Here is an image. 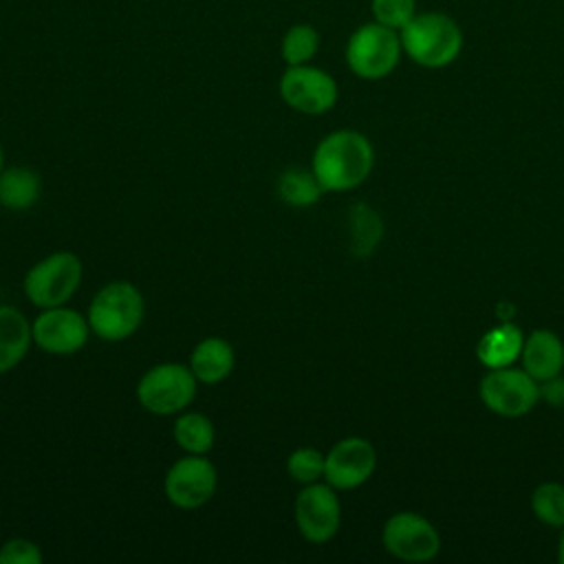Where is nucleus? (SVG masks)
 Listing matches in <instances>:
<instances>
[{
  "instance_id": "f257e3e1",
  "label": "nucleus",
  "mask_w": 564,
  "mask_h": 564,
  "mask_svg": "<svg viewBox=\"0 0 564 564\" xmlns=\"http://www.w3.org/2000/svg\"><path fill=\"white\" fill-rule=\"evenodd\" d=\"M375 165V150L359 130L341 128L319 139L313 150L311 170L324 192H348L361 185Z\"/></svg>"
},
{
  "instance_id": "f03ea898",
  "label": "nucleus",
  "mask_w": 564,
  "mask_h": 564,
  "mask_svg": "<svg viewBox=\"0 0 564 564\" xmlns=\"http://www.w3.org/2000/svg\"><path fill=\"white\" fill-rule=\"evenodd\" d=\"M403 53L423 68H445L463 51L465 35L460 24L445 11H419L401 31Z\"/></svg>"
},
{
  "instance_id": "7ed1b4c3",
  "label": "nucleus",
  "mask_w": 564,
  "mask_h": 564,
  "mask_svg": "<svg viewBox=\"0 0 564 564\" xmlns=\"http://www.w3.org/2000/svg\"><path fill=\"white\" fill-rule=\"evenodd\" d=\"M88 324L93 335L104 341H123L132 337L145 317V300L139 286L128 280L106 282L88 304Z\"/></svg>"
},
{
  "instance_id": "20e7f679",
  "label": "nucleus",
  "mask_w": 564,
  "mask_h": 564,
  "mask_svg": "<svg viewBox=\"0 0 564 564\" xmlns=\"http://www.w3.org/2000/svg\"><path fill=\"white\" fill-rule=\"evenodd\" d=\"M403 46L399 31L375 20L359 24L346 40L344 59L352 75L366 82L388 77L401 62Z\"/></svg>"
},
{
  "instance_id": "39448f33",
  "label": "nucleus",
  "mask_w": 564,
  "mask_h": 564,
  "mask_svg": "<svg viewBox=\"0 0 564 564\" xmlns=\"http://www.w3.org/2000/svg\"><path fill=\"white\" fill-rule=\"evenodd\" d=\"M198 390L192 368L181 361H161L150 366L137 381V401L156 416H170L187 410Z\"/></svg>"
},
{
  "instance_id": "423d86ee",
  "label": "nucleus",
  "mask_w": 564,
  "mask_h": 564,
  "mask_svg": "<svg viewBox=\"0 0 564 564\" xmlns=\"http://www.w3.org/2000/svg\"><path fill=\"white\" fill-rule=\"evenodd\" d=\"M84 278V264L73 251H53L37 260L24 275L26 300L37 308L68 304Z\"/></svg>"
},
{
  "instance_id": "0eeeda50",
  "label": "nucleus",
  "mask_w": 564,
  "mask_h": 564,
  "mask_svg": "<svg viewBox=\"0 0 564 564\" xmlns=\"http://www.w3.org/2000/svg\"><path fill=\"white\" fill-rule=\"evenodd\" d=\"M280 99L295 112L324 115L333 110L339 97V86L330 73L313 64L286 66L278 82Z\"/></svg>"
},
{
  "instance_id": "6e6552de",
  "label": "nucleus",
  "mask_w": 564,
  "mask_h": 564,
  "mask_svg": "<svg viewBox=\"0 0 564 564\" xmlns=\"http://www.w3.org/2000/svg\"><path fill=\"white\" fill-rule=\"evenodd\" d=\"M218 489L216 465L207 454H185L174 460L163 478V494L176 509L194 511L207 505Z\"/></svg>"
},
{
  "instance_id": "1a4fd4ad",
  "label": "nucleus",
  "mask_w": 564,
  "mask_h": 564,
  "mask_svg": "<svg viewBox=\"0 0 564 564\" xmlns=\"http://www.w3.org/2000/svg\"><path fill=\"white\" fill-rule=\"evenodd\" d=\"M293 518L300 535L306 542L324 544L335 538L341 524V502L337 489L326 480L302 485L295 496Z\"/></svg>"
},
{
  "instance_id": "9d476101",
  "label": "nucleus",
  "mask_w": 564,
  "mask_h": 564,
  "mask_svg": "<svg viewBox=\"0 0 564 564\" xmlns=\"http://www.w3.org/2000/svg\"><path fill=\"white\" fill-rule=\"evenodd\" d=\"M478 392L487 410L511 419L531 412L540 399L538 381L524 368L516 370L511 366L491 368L480 379Z\"/></svg>"
},
{
  "instance_id": "9b49d317",
  "label": "nucleus",
  "mask_w": 564,
  "mask_h": 564,
  "mask_svg": "<svg viewBox=\"0 0 564 564\" xmlns=\"http://www.w3.org/2000/svg\"><path fill=\"white\" fill-rule=\"evenodd\" d=\"M31 330L33 344L40 350L57 357L79 352L93 333L88 317L68 304L40 308L37 317L31 322Z\"/></svg>"
},
{
  "instance_id": "f8f14e48",
  "label": "nucleus",
  "mask_w": 564,
  "mask_h": 564,
  "mask_svg": "<svg viewBox=\"0 0 564 564\" xmlns=\"http://www.w3.org/2000/svg\"><path fill=\"white\" fill-rule=\"evenodd\" d=\"M383 549L403 562H430L441 551L436 527L414 511L390 516L381 529Z\"/></svg>"
},
{
  "instance_id": "ddd939ff",
  "label": "nucleus",
  "mask_w": 564,
  "mask_h": 564,
  "mask_svg": "<svg viewBox=\"0 0 564 564\" xmlns=\"http://www.w3.org/2000/svg\"><path fill=\"white\" fill-rule=\"evenodd\" d=\"M377 467V452L370 441L361 436H346L326 452L324 480L337 491L361 487Z\"/></svg>"
},
{
  "instance_id": "4468645a",
  "label": "nucleus",
  "mask_w": 564,
  "mask_h": 564,
  "mask_svg": "<svg viewBox=\"0 0 564 564\" xmlns=\"http://www.w3.org/2000/svg\"><path fill=\"white\" fill-rule=\"evenodd\" d=\"M187 366L192 368L198 383L214 386L225 381L236 368V350L234 346L218 335L203 337L189 352Z\"/></svg>"
},
{
  "instance_id": "2eb2a0df",
  "label": "nucleus",
  "mask_w": 564,
  "mask_h": 564,
  "mask_svg": "<svg viewBox=\"0 0 564 564\" xmlns=\"http://www.w3.org/2000/svg\"><path fill=\"white\" fill-rule=\"evenodd\" d=\"M520 357L522 368L535 381H546L560 375L564 368V344L553 330L538 328L524 339Z\"/></svg>"
},
{
  "instance_id": "dca6fc26",
  "label": "nucleus",
  "mask_w": 564,
  "mask_h": 564,
  "mask_svg": "<svg viewBox=\"0 0 564 564\" xmlns=\"http://www.w3.org/2000/svg\"><path fill=\"white\" fill-rule=\"evenodd\" d=\"M33 346V330L26 315L9 304H0V377L11 372Z\"/></svg>"
},
{
  "instance_id": "f3484780",
  "label": "nucleus",
  "mask_w": 564,
  "mask_h": 564,
  "mask_svg": "<svg viewBox=\"0 0 564 564\" xmlns=\"http://www.w3.org/2000/svg\"><path fill=\"white\" fill-rule=\"evenodd\" d=\"M524 346V335L522 330L511 324V322H502L494 328H489L480 341L476 344V357L485 368H505L511 366Z\"/></svg>"
},
{
  "instance_id": "a211bd4d",
  "label": "nucleus",
  "mask_w": 564,
  "mask_h": 564,
  "mask_svg": "<svg viewBox=\"0 0 564 564\" xmlns=\"http://www.w3.org/2000/svg\"><path fill=\"white\" fill-rule=\"evenodd\" d=\"M42 196V176L29 165H4L0 172V200L4 209H31Z\"/></svg>"
},
{
  "instance_id": "6ab92c4d",
  "label": "nucleus",
  "mask_w": 564,
  "mask_h": 564,
  "mask_svg": "<svg viewBox=\"0 0 564 564\" xmlns=\"http://www.w3.org/2000/svg\"><path fill=\"white\" fill-rule=\"evenodd\" d=\"M172 436L185 454H209L216 443V427L207 414L183 410L174 421Z\"/></svg>"
},
{
  "instance_id": "aec40b11",
  "label": "nucleus",
  "mask_w": 564,
  "mask_h": 564,
  "mask_svg": "<svg viewBox=\"0 0 564 564\" xmlns=\"http://www.w3.org/2000/svg\"><path fill=\"white\" fill-rule=\"evenodd\" d=\"M383 238V223L368 203H355L348 209V249L352 256H370Z\"/></svg>"
},
{
  "instance_id": "412c9836",
  "label": "nucleus",
  "mask_w": 564,
  "mask_h": 564,
  "mask_svg": "<svg viewBox=\"0 0 564 564\" xmlns=\"http://www.w3.org/2000/svg\"><path fill=\"white\" fill-rule=\"evenodd\" d=\"M275 192H278L280 200L291 207H311L322 198L324 187L311 167L293 165V167H286L284 172H280Z\"/></svg>"
},
{
  "instance_id": "4be33fe9",
  "label": "nucleus",
  "mask_w": 564,
  "mask_h": 564,
  "mask_svg": "<svg viewBox=\"0 0 564 564\" xmlns=\"http://www.w3.org/2000/svg\"><path fill=\"white\" fill-rule=\"evenodd\" d=\"M322 46L319 31L308 22L291 24L280 40V57L286 66L311 64Z\"/></svg>"
},
{
  "instance_id": "5701e85b",
  "label": "nucleus",
  "mask_w": 564,
  "mask_h": 564,
  "mask_svg": "<svg viewBox=\"0 0 564 564\" xmlns=\"http://www.w3.org/2000/svg\"><path fill=\"white\" fill-rule=\"evenodd\" d=\"M535 518L549 527H564V485L542 482L531 494Z\"/></svg>"
},
{
  "instance_id": "b1692460",
  "label": "nucleus",
  "mask_w": 564,
  "mask_h": 564,
  "mask_svg": "<svg viewBox=\"0 0 564 564\" xmlns=\"http://www.w3.org/2000/svg\"><path fill=\"white\" fill-rule=\"evenodd\" d=\"M324 465L326 454H322L317 447H297L286 458V474L291 480L300 485H311L317 480H324Z\"/></svg>"
},
{
  "instance_id": "393cba45",
  "label": "nucleus",
  "mask_w": 564,
  "mask_h": 564,
  "mask_svg": "<svg viewBox=\"0 0 564 564\" xmlns=\"http://www.w3.org/2000/svg\"><path fill=\"white\" fill-rule=\"evenodd\" d=\"M370 13L375 22L401 31L419 11L416 0H370Z\"/></svg>"
},
{
  "instance_id": "a878e982",
  "label": "nucleus",
  "mask_w": 564,
  "mask_h": 564,
  "mask_svg": "<svg viewBox=\"0 0 564 564\" xmlns=\"http://www.w3.org/2000/svg\"><path fill=\"white\" fill-rule=\"evenodd\" d=\"M42 549L29 538H11L0 546V564H40Z\"/></svg>"
},
{
  "instance_id": "bb28decb",
  "label": "nucleus",
  "mask_w": 564,
  "mask_h": 564,
  "mask_svg": "<svg viewBox=\"0 0 564 564\" xmlns=\"http://www.w3.org/2000/svg\"><path fill=\"white\" fill-rule=\"evenodd\" d=\"M540 399H544L553 408H564V377H562V372L542 381Z\"/></svg>"
},
{
  "instance_id": "cd10ccee",
  "label": "nucleus",
  "mask_w": 564,
  "mask_h": 564,
  "mask_svg": "<svg viewBox=\"0 0 564 564\" xmlns=\"http://www.w3.org/2000/svg\"><path fill=\"white\" fill-rule=\"evenodd\" d=\"M557 562L564 564V531L560 535V542H557Z\"/></svg>"
},
{
  "instance_id": "c85d7f7f",
  "label": "nucleus",
  "mask_w": 564,
  "mask_h": 564,
  "mask_svg": "<svg viewBox=\"0 0 564 564\" xmlns=\"http://www.w3.org/2000/svg\"><path fill=\"white\" fill-rule=\"evenodd\" d=\"M4 165H7V163H4V150H2V145H0V172L4 170Z\"/></svg>"
},
{
  "instance_id": "c756f323",
  "label": "nucleus",
  "mask_w": 564,
  "mask_h": 564,
  "mask_svg": "<svg viewBox=\"0 0 564 564\" xmlns=\"http://www.w3.org/2000/svg\"><path fill=\"white\" fill-rule=\"evenodd\" d=\"M0 209H2V200H0Z\"/></svg>"
}]
</instances>
